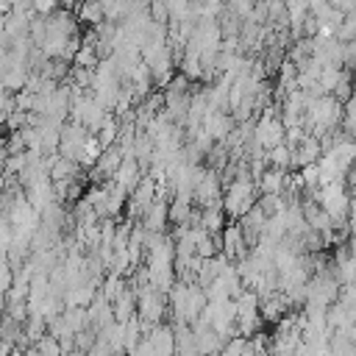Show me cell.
<instances>
[{
  "label": "cell",
  "instance_id": "cell-1",
  "mask_svg": "<svg viewBox=\"0 0 356 356\" xmlns=\"http://www.w3.org/2000/svg\"><path fill=\"white\" fill-rule=\"evenodd\" d=\"M317 200H320V209L334 220V225H342V220H345V217H348V211H350V197H348V192H345L342 181L323 184V189H320Z\"/></svg>",
  "mask_w": 356,
  "mask_h": 356
},
{
  "label": "cell",
  "instance_id": "cell-2",
  "mask_svg": "<svg viewBox=\"0 0 356 356\" xmlns=\"http://www.w3.org/2000/svg\"><path fill=\"white\" fill-rule=\"evenodd\" d=\"M145 231H150V234H156V231H161V225L170 220V209L164 206V200H156L147 211H145Z\"/></svg>",
  "mask_w": 356,
  "mask_h": 356
},
{
  "label": "cell",
  "instance_id": "cell-3",
  "mask_svg": "<svg viewBox=\"0 0 356 356\" xmlns=\"http://www.w3.org/2000/svg\"><path fill=\"white\" fill-rule=\"evenodd\" d=\"M261 189L264 195H278L284 189V181H281V170H270V172H261Z\"/></svg>",
  "mask_w": 356,
  "mask_h": 356
},
{
  "label": "cell",
  "instance_id": "cell-4",
  "mask_svg": "<svg viewBox=\"0 0 356 356\" xmlns=\"http://www.w3.org/2000/svg\"><path fill=\"white\" fill-rule=\"evenodd\" d=\"M170 220H172V222H186V220H189V200H186L184 195L170 206Z\"/></svg>",
  "mask_w": 356,
  "mask_h": 356
},
{
  "label": "cell",
  "instance_id": "cell-5",
  "mask_svg": "<svg viewBox=\"0 0 356 356\" xmlns=\"http://www.w3.org/2000/svg\"><path fill=\"white\" fill-rule=\"evenodd\" d=\"M56 6H58V0H33V11L42 17H50Z\"/></svg>",
  "mask_w": 356,
  "mask_h": 356
},
{
  "label": "cell",
  "instance_id": "cell-6",
  "mask_svg": "<svg viewBox=\"0 0 356 356\" xmlns=\"http://www.w3.org/2000/svg\"><path fill=\"white\" fill-rule=\"evenodd\" d=\"M11 356H28V353H22V350H14V353H11Z\"/></svg>",
  "mask_w": 356,
  "mask_h": 356
}]
</instances>
